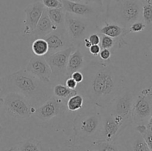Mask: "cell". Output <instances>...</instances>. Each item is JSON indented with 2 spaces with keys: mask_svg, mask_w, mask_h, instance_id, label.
Listing matches in <instances>:
<instances>
[{
  "mask_svg": "<svg viewBox=\"0 0 152 151\" xmlns=\"http://www.w3.org/2000/svg\"><path fill=\"white\" fill-rule=\"evenodd\" d=\"M146 28V25L142 21H138V22H135L134 23L132 24L129 28V33H138L142 32L145 28Z\"/></svg>",
  "mask_w": 152,
  "mask_h": 151,
  "instance_id": "cell-30",
  "label": "cell"
},
{
  "mask_svg": "<svg viewBox=\"0 0 152 151\" xmlns=\"http://www.w3.org/2000/svg\"><path fill=\"white\" fill-rule=\"evenodd\" d=\"M89 53L94 56H97L99 54V52L101 50V47L99 44H93L88 49Z\"/></svg>",
  "mask_w": 152,
  "mask_h": 151,
  "instance_id": "cell-34",
  "label": "cell"
},
{
  "mask_svg": "<svg viewBox=\"0 0 152 151\" xmlns=\"http://www.w3.org/2000/svg\"><path fill=\"white\" fill-rule=\"evenodd\" d=\"M145 125H146V127H148V128L151 129L152 130V114H151V116H150V118H148V121H147V123Z\"/></svg>",
  "mask_w": 152,
  "mask_h": 151,
  "instance_id": "cell-38",
  "label": "cell"
},
{
  "mask_svg": "<svg viewBox=\"0 0 152 151\" xmlns=\"http://www.w3.org/2000/svg\"><path fill=\"white\" fill-rule=\"evenodd\" d=\"M99 55L102 61H108L111 56V52L108 49H102Z\"/></svg>",
  "mask_w": 152,
  "mask_h": 151,
  "instance_id": "cell-31",
  "label": "cell"
},
{
  "mask_svg": "<svg viewBox=\"0 0 152 151\" xmlns=\"http://www.w3.org/2000/svg\"><path fill=\"white\" fill-rule=\"evenodd\" d=\"M62 7L68 13L94 19L97 16V12L92 4L81 2H74L68 0H62Z\"/></svg>",
  "mask_w": 152,
  "mask_h": 151,
  "instance_id": "cell-15",
  "label": "cell"
},
{
  "mask_svg": "<svg viewBox=\"0 0 152 151\" xmlns=\"http://www.w3.org/2000/svg\"><path fill=\"white\" fill-rule=\"evenodd\" d=\"M114 1V0H102V1H103V6H105L106 10H108V7H109V6L111 5V4Z\"/></svg>",
  "mask_w": 152,
  "mask_h": 151,
  "instance_id": "cell-37",
  "label": "cell"
},
{
  "mask_svg": "<svg viewBox=\"0 0 152 151\" xmlns=\"http://www.w3.org/2000/svg\"><path fill=\"white\" fill-rule=\"evenodd\" d=\"M100 47L101 49H110L113 48L115 44L114 38L108 36L100 34Z\"/></svg>",
  "mask_w": 152,
  "mask_h": 151,
  "instance_id": "cell-28",
  "label": "cell"
},
{
  "mask_svg": "<svg viewBox=\"0 0 152 151\" xmlns=\"http://www.w3.org/2000/svg\"><path fill=\"white\" fill-rule=\"evenodd\" d=\"M60 1H62V0H60Z\"/></svg>",
  "mask_w": 152,
  "mask_h": 151,
  "instance_id": "cell-45",
  "label": "cell"
},
{
  "mask_svg": "<svg viewBox=\"0 0 152 151\" xmlns=\"http://www.w3.org/2000/svg\"><path fill=\"white\" fill-rule=\"evenodd\" d=\"M88 39L91 43L92 45L93 44H99V43H100V36L98 33H91L88 37Z\"/></svg>",
  "mask_w": 152,
  "mask_h": 151,
  "instance_id": "cell-32",
  "label": "cell"
},
{
  "mask_svg": "<svg viewBox=\"0 0 152 151\" xmlns=\"http://www.w3.org/2000/svg\"><path fill=\"white\" fill-rule=\"evenodd\" d=\"M42 3L46 9L61 8L62 2L60 0H42Z\"/></svg>",
  "mask_w": 152,
  "mask_h": 151,
  "instance_id": "cell-29",
  "label": "cell"
},
{
  "mask_svg": "<svg viewBox=\"0 0 152 151\" xmlns=\"http://www.w3.org/2000/svg\"><path fill=\"white\" fill-rule=\"evenodd\" d=\"M142 22L145 25H150L152 23V4L145 3L142 5Z\"/></svg>",
  "mask_w": 152,
  "mask_h": 151,
  "instance_id": "cell-27",
  "label": "cell"
},
{
  "mask_svg": "<svg viewBox=\"0 0 152 151\" xmlns=\"http://www.w3.org/2000/svg\"><path fill=\"white\" fill-rule=\"evenodd\" d=\"M70 77H71L77 84L81 83L82 81H83V78H84V77H83V73H82L81 71H76V72L73 73Z\"/></svg>",
  "mask_w": 152,
  "mask_h": 151,
  "instance_id": "cell-33",
  "label": "cell"
},
{
  "mask_svg": "<svg viewBox=\"0 0 152 151\" xmlns=\"http://www.w3.org/2000/svg\"><path fill=\"white\" fill-rule=\"evenodd\" d=\"M75 49L76 47L74 46H71L65 50L44 56L46 62L48 63L52 70L53 78L65 82L67 78L69 77L67 70L68 58Z\"/></svg>",
  "mask_w": 152,
  "mask_h": 151,
  "instance_id": "cell-8",
  "label": "cell"
},
{
  "mask_svg": "<svg viewBox=\"0 0 152 151\" xmlns=\"http://www.w3.org/2000/svg\"><path fill=\"white\" fill-rule=\"evenodd\" d=\"M86 66L85 65L84 55L82 53L80 49L77 48L74 50L70 55L68 58L67 70H68V76H71L73 73L76 71H81Z\"/></svg>",
  "mask_w": 152,
  "mask_h": 151,
  "instance_id": "cell-18",
  "label": "cell"
},
{
  "mask_svg": "<svg viewBox=\"0 0 152 151\" xmlns=\"http://www.w3.org/2000/svg\"><path fill=\"white\" fill-rule=\"evenodd\" d=\"M74 137L78 142H94L101 138L102 111L97 106L91 105L76 116L74 122Z\"/></svg>",
  "mask_w": 152,
  "mask_h": 151,
  "instance_id": "cell-3",
  "label": "cell"
},
{
  "mask_svg": "<svg viewBox=\"0 0 152 151\" xmlns=\"http://www.w3.org/2000/svg\"><path fill=\"white\" fill-rule=\"evenodd\" d=\"M91 148L94 151H126L124 145L116 141L99 139L92 142Z\"/></svg>",
  "mask_w": 152,
  "mask_h": 151,
  "instance_id": "cell-19",
  "label": "cell"
},
{
  "mask_svg": "<svg viewBox=\"0 0 152 151\" xmlns=\"http://www.w3.org/2000/svg\"><path fill=\"white\" fill-rule=\"evenodd\" d=\"M77 90H72L63 84H56L53 87V95L58 98L67 99L68 100L71 96L77 94Z\"/></svg>",
  "mask_w": 152,
  "mask_h": 151,
  "instance_id": "cell-22",
  "label": "cell"
},
{
  "mask_svg": "<svg viewBox=\"0 0 152 151\" xmlns=\"http://www.w3.org/2000/svg\"><path fill=\"white\" fill-rule=\"evenodd\" d=\"M152 114V91L151 89L143 90L134 102L132 110L133 123L146 124Z\"/></svg>",
  "mask_w": 152,
  "mask_h": 151,
  "instance_id": "cell-9",
  "label": "cell"
},
{
  "mask_svg": "<svg viewBox=\"0 0 152 151\" xmlns=\"http://www.w3.org/2000/svg\"><path fill=\"white\" fill-rule=\"evenodd\" d=\"M84 103V97L80 93L71 96L67 100L66 106L70 111H77L83 108Z\"/></svg>",
  "mask_w": 152,
  "mask_h": 151,
  "instance_id": "cell-25",
  "label": "cell"
},
{
  "mask_svg": "<svg viewBox=\"0 0 152 151\" xmlns=\"http://www.w3.org/2000/svg\"><path fill=\"white\" fill-rule=\"evenodd\" d=\"M44 38L48 45V53L47 54H53L74 46L68 38L65 28H57Z\"/></svg>",
  "mask_w": 152,
  "mask_h": 151,
  "instance_id": "cell-12",
  "label": "cell"
},
{
  "mask_svg": "<svg viewBox=\"0 0 152 151\" xmlns=\"http://www.w3.org/2000/svg\"><path fill=\"white\" fill-rule=\"evenodd\" d=\"M142 5L141 0H114L105 14L111 22L129 29L132 24L142 19Z\"/></svg>",
  "mask_w": 152,
  "mask_h": 151,
  "instance_id": "cell-4",
  "label": "cell"
},
{
  "mask_svg": "<svg viewBox=\"0 0 152 151\" xmlns=\"http://www.w3.org/2000/svg\"><path fill=\"white\" fill-rule=\"evenodd\" d=\"M0 100L3 103L6 111L13 116L27 118L35 113L36 108L20 93L8 92L0 98Z\"/></svg>",
  "mask_w": 152,
  "mask_h": 151,
  "instance_id": "cell-7",
  "label": "cell"
},
{
  "mask_svg": "<svg viewBox=\"0 0 152 151\" xmlns=\"http://www.w3.org/2000/svg\"><path fill=\"white\" fill-rule=\"evenodd\" d=\"M135 97L132 92L125 88L107 107L101 108L114 115L120 122L126 127L133 123L132 118V110Z\"/></svg>",
  "mask_w": 152,
  "mask_h": 151,
  "instance_id": "cell-6",
  "label": "cell"
},
{
  "mask_svg": "<svg viewBox=\"0 0 152 151\" xmlns=\"http://www.w3.org/2000/svg\"><path fill=\"white\" fill-rule=\"evenodd\" d=\"M49 18L53 25L57 28H65V11L63 7L54 9H46Z\"/></svg>",
  "mask_w": 152,
  "mask_h": 151,
  "instance_id": "cell-21",
  "label": "cell"
},
{
  "mask_svg": "<svg viewBox=\"0 0 152 151\" xmlns=\"http://www.w3.org/2000/svg\"><path fill=\"white\" fill-rule=\"evenodd\" d=\"M141 1H142V0H141Z\"/></svg>",
  "mask_w": 152,
  "mask_h": 151,
  "instance_id": "cell-44",
  "label": "cell"
},
{
  "mask_svg": "<svg viewBox=\"0 0 152 151\" xmlns=\"http://www.w3.org/2000/svg\"><path fill=\"white\" fill-rule=\"evenodd\" d=\"M31 48L36 56H44L48 53V45L45 38H36L33 41Z\"/></svg>",
  "mask_w": 152,
  "mask_h": 151,
  "instance_id": "cell-24",
  "label": "cell"
},
{
  "mask_svg": "<svg viewBox=\"0 0 152 151\" xmlns=\"http://www.w3.org/2000/svg\"><path fill=\"white\" fill-rule=\"evenodd\" d=\"M6 151H20V150H19L18 147H10L9 148V149L6 150Z\"/></svg>",
  "mask_w": 152,
  "mask_h": 151,
  "instance_id": "cell-39",
  "label": "cell"
},
{
  "mask_svg": "<svg viewBox=\"0 0 152 151\" xmlns=\"http://www.w3.org/2000/svg\"><path fill=\"white\" fill-rule=\"evenodd\" d=\"M25 70L44 82L48 84L52 83L53 73L44 56H35L31 58Z\"/></svg>",
  "mask_w": 152,
  "mask_h": 151,
  "instance_id": "cell-13",
  "label": "cell"
},
{
  "mask_svg": "<svg viewBox=\"0 0 152 151\" xmlns=\"http://www.w3.org/2000/svg\"><path fill=\"white\" fill-rule=\"evenodd\" d=\"M45 8L43 4L40 1L32 3L27 6L25 9V19L24 21V28L23 33L26 35H31L33 34Z\"/></svg>",
  "mask_w": 152,
  "mask_h": 151,
  "instance_id": "cell-14",
  "label": "cell"
},
{
  "mask_svg": "<svg viewBox=\"0 0 152 151\" xmlns=\"http://www.w3.org/2000/svg\"><path fill=\"white\" fill-rule=\"evenodd\" d=\"M88 1H90V2H91L92 4H96V5L99 6V7H103V1H102V0H88Z\"/></svg>",
  "mask_w": 152,
  "mask_h": 151,
  "instance_id": "cell-36",
  "label": "cell"
},
{
  "mask_svg": "<svg viewBox=\"0 0 152 151\" xmlns=\"http://www.w3.org/2000/svg\"><path fill=\"white\" fill-rule=\"evenodd\" d=\"M142 1H146V3H150V4H152V0H142Z\"/></svg>",
  "mask_w": 152,
  "mask_h": 151,
  "instance_id": "cell-41",
  "label": "cell"
},
{
  "mask_svg": "<svg viewBox=\"0 0 152 151\" xmlns=\"http://www.w3.org/2000/svg\"><path fill=\"white\" fill-rule=\"evenodd\" d=\"M0 126H1V124H0Z\"/></svg>",
  "mask_w": 152,
  "mask_h": 151,
  "instance_id": "cell-43",
  "label": "cell"
},
{
  "mask_svg": "<svg viewBox=\"0 0 152 151\" xmlns=\"http://www.w3.org/2000/svg\"><path fill=\"white\" fill-rule=\"evenodd\" d=\"M57 27L55 26L48 15L47 10L45 8L42 15L34 30L33 35L35 38H44L48 34L56 30Z\"/></svg>",
  "mask_w": 152,
  "mask_h": 151,
  "instance_id": "cell-16",
  "label": "cell"
},
{
  "mask_svg": "<svg viewBox=\"0 0 152 151\" xmlns=\"http://www.w3.org/2000/svg\"><path fill=\"white\" fill-rule=\"evenodd\" d=\"M1 132H2V129H1V127L0 126V137H1Z\"/></svg>",
  "mask_w": 152,
  "mask_h": 151,
  "instance_id": "cell-42",
  "label": "cell"
},
{
  "mask_svg": "<svg viewBox=\"0 0 152 151\" xmlns=\"http://www.w3.org/2000/svg\"><path fill=\"white\" fill-rule=\"evenodd\" d=\"M101 111H102V130H101L100 139L116 141L127 127L123 125L114 115H111L105 110L101 109Z\"/></svg>",
  "mask_w": 152,
  "mask_h": 151,
  "instance_id": "cell-11",
  "label": "cell"
},
{
  "mask_svg": "<svg viewBox=\"0 0 152 151\" xmlns=\"http://www.w3.org/2000/svg\"><path fill=\"white\" fill-rule=\"evenodd\" d=\"M65 28L71 44L79 47L85 38L94 33L97 26L93 19L65 12Z\"/></svg>",
  "mask_w": 152,
  "mask_h": 151,
  "instance_id": "cell-5",
  "label": "cell"
},
{
  "mask_svg": "<svg viewBox=\"0 0 152 151\" xmlns=\"http://www.w3.org/2000/svg\"><path fill=\"white\" fill-rule=\"evenodd\" d=\"M91 62L81 72L83 80L76 90L91 105L105 108L125 89L124 76L110 62Z\"/></svg>",
  "mask_w": 152,
  "mask_h": 151,
  "instance_id": "cell-1",
  "label": "cell"
},
{
  "mask_svg": "<svg viewBox=\"0 0 152 151\" xmlns=\"http://www.w3.org/2000/svg\"><path fill=\"white\" fill-rule=\"evenodd\" d=\"M0 91L20 93L36 109L53 96L51 84L44 82L25 69L0 78Z\"/></svg>",
  "mask_w": 152,
  "mask_h": 151,
  "instance_id": "cell-2",
  "label": "cell"
},
{
  "mask_svg": "<svg viewBox=\"0 0 152 151\" xmlns=\"http://www.w3.org/2000/svg\"><path fill=\"white\" fill-rule=\"evenodd\" d=\"M65 84L67 87H69L70 89H72V90H76L77 87V85H78V84L71 77H68L67 78L65 82Z\"/></svg>",
  "mask_w": 152,
  "mask_h": 151,
  "instance_id": "cell-35",
  "label": "cell"
},
{
  "mask_svg": "<svg viewBox=\"0 0 152 151\" xmlns=\"http://www.w3.org/2000/svg\"><path fill=\"white\" fill-rule=\"evenodd\" d=\"M68 1H74V2H81L83 0H68Z\"/></svg>",
  "mask_w": 152,
  "mask_h": 151,
  "instance_id": "cell-40",
  "label": "cell"
},
{
  "mask_svg": "<svg viewBox=\"0 0 152 151\" xmlns=\"http://www.w3.org/2000/svg\"><path fill=\"white\" fill-rule=\"evenodd\" d=\"M18 147L20 151H44L41 142L33 138L20 142Z\"/></svg>",
  "mask_w": 152,
  "mask_h": 151,
  "instance_id": "cell-23",
  "label": "cell"
},
{
  "mask_svg": "<svg viewBox=\"0 0 152 151\" xmlns=\"http://www.w3.org/2000/svg\"><path fill=\"white\" fill-rule=\"evenodd\" d=\"M99 34L108 36L113 38L123 37L129 33V29L123 28L116 23H106L104 26L100 28L98 31Z\"/></svg>",
  "mask_w": 152,
  "mask_h": 151,
  "instance_id": "cell-20",
  "label": "cell"
},
{
  "mask_svg": "<svg viewBox=\"0 0 152 151\" xmlns=\"http://www.w3.org/2000/svg\"><path fill=\"white\" fill-rule=\"evenodd\" d=\"M124 147L126 151H151L142 136L136 130L129 133Z\"/></svg>",
  "mask_w": 152,
  "mask_h": 151,
  "instance_id": "cell-17",
  "label": "cell"
},
{
  "mask_svg": "<svg viewBox=\"0 0 152 151\" xmlns=\"http://www.w3.org/2000/svg\"><path fill=\"white\" fill-rule=\"evenodd\" d=\"M67 99L52 96L36 109V116L42 121H48L59 115L66 108Z\"/></svg>",
  "mask_w": 152,
  "mask_h": 151,
  "instance_id": "cell-10",
  "label": "cell"
},
{
  "mask_svg": "<svg viewBox=\"0 0 152 151\" xmlns=\"http://www.w3.org/2000/svg\"><path fill=\"white\" fill-rule=\"evenodd\" d=\"M135 130L140 133L143 138L144 141L148 145L150 150L152 151V130L148 128L145 124H138L135 127Z\"/></svg>",
  "mask_w": 152,
  "mask_h": 151,
  "instance_id": "cell-26",
  "label": "cell"
}]
</instances>
